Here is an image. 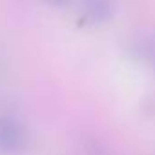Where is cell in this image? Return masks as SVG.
<instances>
[{
    "label": "cell",
    "instance_id": "6da1fadb",
    "mask_svg": "<svg viewBox=\"0 0 155 155\" xmlns=\"http://www.w3.org/2000/svg\"><path fill=\"white\" fill-rule=\"evenodd\" d=\"M26 130L15 117H0V151L6 155L20 153L26 148Z\"/></svg>",
    "mask_w": 155,
    "mask_h": 155
}]
</instances>
